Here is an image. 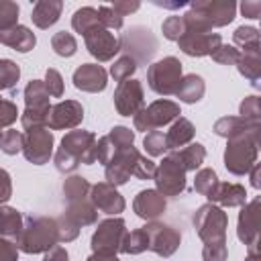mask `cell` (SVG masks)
Masks as SVG:
<instances>
[{
    "mask_svg": "<svg viewBox=\"0 0 261 261\" xmlns=\"http://www.w3.org/2000/svg\"><path fill=\"white\" fill-rule=\"evenodd\" d=\"M206 94V84L202 80V75L198 73H188V75H181L179 80V86L175 90L173 96L179 98V102H186V104H196L204 98Z\"/></svg>",
    "mask_w": 261,
    "mask_h": 261,
    "instance_id": "obj_27",
    "label": "cell"
},
{
    "mask_svg": "<svg viewBox=\"0 0 261 261\" xmlns=\"http://www.w3.org/2000/svg\"><path fill=\"white\" fill-rule=\"evenodd\" d=\"M86 261H118L116 255H102V253H92Z\"/></svg>",
    "mask_w": 261,
    "mask_h": 261,
    "instance_id": "obj_58",
    "label": "cell"
},
{
    "mask_svg": "<svg viewBox=\"0 0 261 261\" xmlns=\"http://www.w3.org/2000/svg\"><path fill=\"white\" fill-rule=\"evenodd\" d=\"M114 108L120 116H135L141 108H145V92L143 84L135 77L124 80L114 90Z\"/></svg>",
    "mask_w": 261,
    "mask_h": 261,
    "instance_id": "obj_15",
    "label": "cell"
},
{
    "mask_svg": "<svg viewBox=\"0 0 261 261\" xmlns=\"http://www.w3.org/2000/svg\"><path fill=\"white\" fill-rule=\"evenodd\" d=\"M232 43L234 47H241V53H261V43H259V31L255 27L241 24L232 33Z\"/></svg>",
    "mask_w": 261,
    "mask_h": 261,
    "instance_id": "obj_32",
    "label": "cell"
},
{
    "mask_svg": "<svg viewBox=\"0 0 261 261\" xmlns=\"http://www.w3.org/2000/svg\"><path fill=\"white\" fill-rule=\"evenodd\" d=\"M245 261H261L259 241H255V243H251V245L247 247V257H245Z\"/></svg>",
    "mask_w": 261,
    "mask_h": 261,
    "instance_id": "obj_55",
    "label": "cell"
},
{
    "mask_svg": "<svg viewBox=\"0 0 261 261\" xmlns=\"http://www.w3.org/2000/svg\"><path fill=\"white\" fill-rule=\"evenodd\" d=\"M49 92L43 84V80H31L24 86V112L20 114L22 128H39L47 126V116H49Z\"/></svg>",
    "mask_w": 261,
    "mask_h": 261,
    "instance_id": "obj_8",
    "label": "cell"
},
{
    "mask_svg": "<svg viewBox=\"0 0 261 261\" xmlns=\"http://www.w3.org/2000/svg\"><path fill=\"white\" fill-rule=\"evenodd\" d=\"M90 188L92 184L84 175H69L63 181V196H65L67 208L61 214H65L80 228L92 226L98 222V210L90 200Z\"/></svg>",
    "mask_w": 261,
    "mask_h": 261,
    "instance_id": "obj_4",
    "label": "cell"
},
{
    "mask_svg": "<svg viewBox=\"0 0 261 261\" xmlns=\"http://www.w3.org/2000/svg\"><path fill=\"white\" fill-rule=\"evenodd\" d=\"M51 49L59 55V57H73L77 51V41L71 33L67 31H59L51 37Z\"/></svg>",
    "mask_w": 261,
    "mask_h": 261,
    "instance_id": "obj_37",
    "label": "cell"
},
{
    "mask_svg": "<svg viewBox=\"0 0 261 261\" xmlns=\"http://www.w3.org/2000/svg\"><path fill=\"white\" fill-rule=\"evenodd\" d=\"M53 145H55V139L47 126L29 128L22 133V155L33 165L49 163L53 155Z\"/></svg>",
    "mask_w": 261,
    "mask_h": 261,
    "instance_id": "obj_13",
    "label": "cell"
},
{
    "mask_svg": "<svg viewBox=\"0 0 261 261\" xmlns=\"http://www.w3.org/2000/svg\"><path fill=\"white\" fill-rule=\"evenodd\" d=\"M196 135V126L192 124V120L179 116L171 122L169 130L165 133V141H167V149H184L186 145H190L194 141Z\"/></svg>",
    "mask_w": 261,
    "mask_h": 261,
    "instance_id": "obj_26",
    "label": "cell"
},
{
    "mask_svg": "<svg viewBox=\"0 0 261 261\" xmlns=\"http://www.w3.org/2000/svg\"><path fill=\"white\" fill-rule=\"evenodd\" d=\"M61 10H63V2L61 0H39L35 2L33 6V12H31V20L37 29H49L53 27L59 16H61Z\"/></svg>",
    "mask_w": 261,
    "mask_h": 261,
    "instance_id": "obj_25",
    "label": "cell"
},
{
    "mask_svg": "<svg viewBox=\"0 0 261 261\" xmlns=\"http://www.w3.org/2000/svg\"><path fill=\"white\" fill-rule=\"evenodd\" d=\"M257 126H261V124L247 122V120L241 118V116H222V118H218V120L214 122L212 130H214L218 137H222V139H230V137H237V135H241V133H245V130H249V128H257Z\"/></svg>",
    "mask_w": 261,
    "mask_h": 261,
    "instance_id": "obj_29",
    "label": "cell"
},
{
    "mask_svg": "<svg viewBox=\"0 0 261 261\" xmlns=\"http://www.w3.org/2000/svg\"><path fill=\"white\" fill-rule=\"evenodd\" d=\"M175 155H177V159L186 171H196V169H200V165L206 159V149L202 143H190L184 149L175 151Z\"/></svg>",
    "mask_w": 261,
    "mask_h": 261,
    "instance_id": "obj_33",
    "label": "cell"
},
{
    "mask_svg": "<svg viewBox=\"0 0 261 261\" xmlns=\"http://www.w3.org/2000/svg\"><path fill=\"white\" fill-rule=\"evenodd\" d=\"M149 237V251H153L159 257H171L181 243V232L173 228L167 222L161 220H151L143 226Z\"/></svg>",
    "mask_w": 261,
    "mask_h": 261,
    "instance_id": "obj_14",
    "label": "cell"
},
{
    "mask_svg": "<svg viewBox=\"0 0 261 261\" xmlns=\"http://www.w3.org/2000/svg\"><path fill=\"white\" fill-rule=\"evenodd\" d=\"M43 84H45L49 96H53V98H61V96H63V77H61V73H59L55 67H49V69L45 71Z\"/></svg>",
    "mask_w": 261,
    "mask_h": 261,
    "instance_id": "obj_47",
    "label": "cell"
},
{
    "mask_svg": "<svg viewBox=\"0 0 261 261\" xmlns=\"http://www.w3.org/2000/svg\"><path fill=\"white\" fill-rule=\"evenodd\" d=\"M210 204H216L220 208H241L247 204V190L241 184L220 181L214 196L210 198Z\"/></svg>",
    "mask_w": 261,
    "mask_h": 261,
    "instance_id": "obj_23",
    "label": "cell"
},
{
    "mask_svg": "<svg viewBox=\"0 0 261 261\" xmlns=\"http://www.w3.org/2000/svg\"><path fill=\"white\" fill-rule=\"evenodd\" d=\"M0 151L4 155H16L22 151V133L16 128H6L0 133Z\"/></svg>",
    "mask_w": 261,
    "mask_h": 261,
    "instance_id": "obj_39",
    "label": "cell"
},
{
    "mask_svg": "<svg viewBox=\"0 0 261 261\" xmlns=\"http://www.w3.org/2000/svg\"><path fill=\"white\" fill-rule=\"evenodd\" d=\"M145 251H149V237H147V230L143 226L124 234L120 253H124V255H141Z\"/></svg>",
    "mask_w": 261,
    "mask_h": 261,
    "instance_id": "obj_35",
    "label": "cell"
},
{
    "mask_svg": "<svg viewBox=\"0 0 261 261\" xmlns=\"http://www.w3.org/2000/svg\"><path fill=\"white\" fill-rule=\"evenodd\" d=\"M259 130L249 128L237 137L226 139V149H224V167L232 175H247L251 167L257 163L259 157Z\"/></svg>",
    "mask_w": 261,
    "mask_h": 261,
    "instance_id": "obj_6",
    "label": "cell"
},
{
    "mask_svg": "<svg viewBox=\"0 0 261 261\" xmlns=\"http://www.w3.org/2000/svg\"><path fill=\"white\" fill-rule=\"evenodd\" d=\"M120 51L124 55H128L137 65H147L151 63V59L155 57L157 53V37L151 33V29L147 27H141V24H135L130 29H126L120 39Z\"/></svg>",
    "mask_w": 261,
    "mask_h": 261,
    "instance_id": "obj_7",
    "label": "cell"
},
{
    "mask_svg": "<svg viewBox=\"0 0 261 261\" xmlns=\"http://www.w3.org/2000/svg\"><path fill=\"white\" fill-rule=\"evenodd\" d=\"M165 208H167V202L157 190H141L133 200L135 214L147 222L157 220L165 212Z\"/></svg>",
    "mask_w": 261,
    "mask_h": 261,
    "instance_id": "obj_22",
    "label": "cell"
},
{
    "mask_svg": "<svg viewBox=\"0 0 261 261\" xmlns=\"http://www.w3.org/2000/svg\"><path fill=\"white\" fill-rule=\"evenodd\" d=\"M106 137L114 149H126V147L135 145V130H130L128 126H122V124L112 126Z\"/></svg>",
    "mask_w": 261,
    "mask_h": 261,
    "instance_id": "obj_42",
    "label": "cell"
},
{
    "mask_svg": "<svg viewBox=\"0 0 261 261\" xmlns=\"http://www.w3.org/2000/svg\"><path fill=\"white\" fill-rule=\"evenodd\" d=\"M137 63L128 57V55H120L118 59H114V63L110 65V75L120 84V82H124V80H130L133 77V73L137 71Z\"/></svg>",
    "mask_w": 261,
    "mask_h": 261,
    "instance_id": "obj_40",
    "label": "cell"
},
{
    "mask_svg": "<svg viewBox=\"0 0 261 261\" xmlns=\"http://www.w3.org/2000/svg\"><path fill=\"white\" fill-rule=\"evenodd\" d=\"M84 41H86L88 53L98 61H112L114 55L120 51L118 37H114V33L104 27H98L92 33H88Z\"/></svg>",
    "mask_w": 261,
    "mask_h": 261,
    "instance_id": "obj_18",
    "label": "cell"
},
{
    "mask_svg": "<svg viewBox=\"0 0 261 261\" xmlns=\"http://www.w3.org/2000/svg\"><path fill=\"white\" fill-rule=\"evenodd\" d=\"M181 110H179V104L173 102V100H167V98H159L155 102H151L149 106L141 108L135 116H133V124H135V130H143V133H151V130H157L165 124H171L175 118H179Z\"/></svg>",
    "mask_w": 261,
    "mask_h": 261,
    "instance_id": "obj_10",
    "label": "cell"
},
{
    "mask_svg": "<svg viewBox=\"0 0 261 261\" xmlns=\"http://www.w3.org/2000/svg\"><path fill=\"white\" fill-rule=\"evenodd\" d=\"M241 12H243V16L255 20V18L261 16V2H257V0H245L241 4Z\"/></svg>",
    "mask_w": 261,
    "mask_h": 261,
    "instance_id": "obj_52",
    "label": "cell"
},
{
    "mask_svg": "<svg viewBox=\"0 0 261 261\" xmlns=\"http://www.w3.org/2000/svg\"><path fill=\"white\" fill-rule=\"evenodd\" d=\"M186 169L179 163L175 151H171L169 155H165L161 159V163L155 167V190L163 196V198H175L186 190Z\"/></svg>",
    "mask_w": 261,
    "mask_h": 261,
    "instance_id": "obj_11",
    "label": "cell"
},
{
    "mask_svg": "<svg viewBox=\"0 0 261 261\" xmlns=\"http://www.w3.org/2000/svg\"><path fill=\"white\" fill-rule=\"evenodd\" d=\"M234 65H237L239 73L245 80L251 82L253 88L261 86V59H259V53H241Z\"/></svg>",
    "mask_w": 261,
    "mask_h": 261,
    "instance_id": "obj_30",
    "label": "cell"
},
{
    "mask_svg": "<svg viewBox=\"0 0 261 261\" xmlns=\"http://www.w3.org/2000/svg\"><path fill=\"white\" fill-rule=\"evenodd\" d=\"M12 198V177L6 169L0 167V206H4Z\"/></svg>",
    "mask_w": 261,
    "mask_h": 261,
    "instance_id": "obj_51",
    "label": "cell"
},
{
    "mask_svg": "<svg viewBox=\"0 0 261 261\" xmlns=\"http://www.w3.org/2000/svg\"><path fill=\"white\" fill-rule=\"evenodd\" d=\"M143 149L151 157H163L169 151L167 149V141H165V133L163 130H151V133H147L145 139H143Z\"/></svg>",
    "mask_w": 261,
    "mask_h": 261,
    "instance_id": "obj_38",
    "label": "cell"
},
{
    "mask_svg": "<svg viewBox=\"0 0 261 261\" xmlns=\"http://www.w3.org/2000/svg\"><path fill=\"white\" fill-rule=\"evenodd\" d=\"M112 8H114L120 16H126V14H130V12H137V10L141 8V4H139V2H130V0H116V2H112Z\"/></svg>",
    "mask_w": 261,
    "mask_h": 261,
    "instance_id": "obj_53",
    "label": "cell"
},
{
    "mask_svg": "<svg viewBox=\"0 0 261 261\" xmlns=\"http://www.w3.org/2000/svg\"><path fill=\"white\" fill-rule=\"evenodd\" d=\"M98 161V137L92 130L73 128L65 133L55 151L53 163L59 173H71L82 165H92Z\"/></svg>",
    "mask_w": 261,
    "mask_h": 261,
    "instance_id": "obj_2",
    "label": "cell"
},
{
    "mask_svg": "<svg viewBox=\"0 0 261 261\" xmlns=\"http://www.w3.org/2000/svg\"><path fill=\"white\" fill-rule=\"evenodd\" d=\"M71 82L77 90L82 92H88V94H98L102 90H106V84H108V71L98 65V63H82L73 75H71Z\"/></svg>",
    "mask_w": 261,
    "mask_h": 261,
    "instance_id": "obj_20",
    "label": "cell"
},
{
    "mask_svg": "<svg viewBox=\"0 0 261 261\" xmlns=\"http://www.w3.org/2000/svg\"><path fill=\"white\" fill-rule=\"evenodd\" d=\"M84 120V106L77 100H61L49 108V130H73Z\"/></svg>",
    "mask_w": 261,
    "mask_h": 261,
    "instance_id": "obj_17",
    "label": "cell"
},
{
    "mask_svg": "<svg viewBox=\"0 0 261 261\" xmlns=\"http://www.w3.org/2000/svg\"><path fill=\"white\" fill-rule=\"evenodd\" d=\"M220 45H222V37L218 33H212V31H190V29H186V33L177 41V47L190 57L212 55Z\"/></svg>",
    "mask_w": 261,
    "mask_h": 261,
    "instance_id": "obj_16",
    "label": "cell"
},
{
    "mask_svg": "<svg viewBox=\"0 0 261 261\" xmlns=\"http://www.w3.org/2000/svg\"><path fill=\"white\" fill-rule=\"evenodd\" d=\"M0 261H18V247L14 241L0 237Z\"/></svg>",
    "mask_w": 261,
    "mask_h": 261,
    "instance_id": "obj_50",
    "label": "cell"
},
{
    "mask_svg": "<svg viewBox=\"0 0 261 261\" xmlns=\"http://www.w3.org/2000/svg\"><path fill=\"white\" fill-rule=\"evenodd\" d=\"M184 16V24L190 31H212L226 27L237 16V4L232 0H194Z\"/></svg>",
    "mask_w": 261,
    "mask_h": 261,
    "instance_id": "obj_3",
    "label": "cell"
},
{
    "mask_svg": "<svg viewBox=\"0 0 261 261\" xmlns=\"http://www.w3.org/2000/svg\"><path fill=\"white\" fill-rule=\"evenodd\" d=\"M24 224V216L12 206H0V237L16 241Z\"/></svg>",
    "mask_w": 261,
    "mask_h": 261,
    "instance_id": "obj_28",
    "label": "cell"
},
{
    "mask_svg": "<svg viewBox=\"0 0 261 261\" xmlns=\"http://www.w3.org/2000/svg\"><path fill=\"white\" fill-rule=\"evenodd\" d=\"M20 80V65L12 59H0V92H14Z\"/></svg>",
    "mask_w": 261,
    "mask_h": 261,
    "instance_id": "obj_36",
    "label": "cell"
},
{
    "mask_svg": "<svg viewBox=\"0 0 261 261\" xmlns=\"http://www.w3.org/2000/svg\"><path fill=\"white\" fill-rule=\"evenodd\" d=\"M181 61L177 57H163L149 65L147 69V84L159 96H173L179 80H181Z\"/></svg>",
    "mask_w": 261,
    "mask_h": 261,
    "instance_id": "obj_9",
    "label": "cell"
},
{
    "mask_svg": "<svg viewBox=\"0 0 261 261\" xmlns=\"http://www.w3.org/2000/svg\"><path fill=\"white\" fill-rule=\"evenodd\" d=\"M67 259H69L67 251L63 247H59V245H55L53 249H49L45 253V257H43V261H67Z\"/></svg>",
    "mask_w": 261,
    "mask_h": 261,
    "instance_id": "obj_54",
    "label": "cell"
},
{
    "mask_svg": "<svg viewBox=\"0 0 261 261\" xmlns=\"http://www.w3.org/2000/svg\"><path fill=\"white\" fill-rule=\"evenodd\" d=\"M196 234L202 239V259L204 261H226L228 247H226V228H228V214L224 208L216 204H202L192 218Z\"/></svg>",
    "mask_w": 261,
    "mask_h": 261,
    "instance_id": "obj_1",
    "label": "cell"
},
{
    "mask_svg": "<svg viewBox=\"0 0 261 261\" xmlns=\"http://www.w3.org/2000/svg\"><path fill=\"white\" fill-rule=\"evenodd\" d=\"M14 243L18 247V251H22L27 255L47 253L49 249H53L59 243L57 220L51 216H39V214L24 216L22 230Z\"/></svg>",
    "mask_w": 261,
    "mask_h": 261,
    "instance_id": "obj_5",
    "label": "cell"
},
{
    "mask_svg": "<svg viewBox=\"0 0 261 261\" xmlns=\"http://www.w3.org/2000/svg\"><path fill=\"white\" fill-rule=\"evenodd\" d=\"M239 55H241V51H239L234 45L222 43L210 57H212V61H216L218 65H234L237 59H239Z\"/></svg>",
    "mask_w": 261,
    "mask_h": 261,
    "instance_id": "obj_46",
    "label": "cell"
},
{
    "mask_svg": "<svg viewBox=\"0 0 261 261\" xmlns=\"http://www.w3.org/2000/svg\"><path fill=\"white\" fill-rule=\"evenodd\" d=\"M98 27H102L100 20H98V10L92 8V6H82L71 16V29L75 33H80L82 37H86L88 33H92Z\"/></svg>",
    "mask_w": 261,
    "mask_h": 261,
    "instance_id": "obj_31",
    "label": "cell"
},
{
    "mask_svg": "<svg viewBox=\"0 0 261 261\" xmlns=\"http://www.w3.org/2000/svg\"><path fill=\"white\" fill-rule=\"evenodd\" d=\"M239 116L247 122L261 124V100L259 96H247L239 106Z\"/></svg>",
    "mask_w": 261,
    "mask_h": 261,
    "instance_id": "obj_41",
    "label": "cell"
},
{
    "mask_svg": "<svg viewBox=\"0 0 261 261\" xmlns=\"http://www.w3.org/2000/svg\"><path fill=\"white\" fill-rule=\"evenodd\" d=\"M155 6H161V8H169V10H175V8H181L186 6L188 2L186 0H175V2H159V0H153Z\"/></svg>",
    "mask_w": 261,
    "mask_h": 261,
    "instance_id": "obj_56",
    "label": "cell"
},
{
    "mask_svg": "<svg viewBox=\"0 0 261 261\" xmlns=\"http://www.w3.org/2000/svg\"><path fill=\"white\" fill-rule=\"evenodd\" d=\"M18 108L12 100H2L0 98V128H10L16 118H18Z\"/></svg>",
    "mask_w": 261,
    "mask_h": 261,
    "instance_id": "obj_49",
    "label": "cell"
},
{
    "mask_svg": "<svg viewBox=\"0 0 261 261\" xmlns=\"http://www.w3.org/2000/svg\"><path fill=\"white\" fill-rule=\"evenodd\" d=\"M249 177H251V186H253L255 190H259V188H261V181H259V163H255V165L251 167Z\"/></svg>",
    "mask_w": 261,
    "mask_h": 261,
    "instance_id": "obj_57",
    "label": "cell"
},
{
    "mask_svg": "<svg viewBox=\"0 0 261 261\" xmlns=\"http://www.w3.org/2000/svg\"><path fill=\"white\" fill-rule=\"evenodd\" d=\"M124 234H126V222L120 216H110L106 220H100L90 241L92 253H102V255L120 253Z\"/></svg>",
    "mask_w": 261,
    "mask_h": 261,
    "instance_id": "obj_12",
    "label": "cell"
},
{
    "mask_svg": "<svg viewBox=\"0 0 261 261\" xmlns=\"http://www.w3.org/2000/svg\"><path fill=\"white\" fill-rule=\"evenodd\" d=\"M259 206H261V198L257 196L251 202H247L245 206H241V212H239L237 237L247 247L251 243L259 241Z\"/></svg>",
    "mask_w": 261,
    "mask_h": 261,
    "instance_id": "obj_21",
    "label": "cell"
},
{
    "mask_svg": "<svg viewBox=\"0 0 261 261\" xmlns=\"http://www.w3.org/2000/svg\"><path fill=\"white\" fill-rule=\"evenodd\" d=\"M0 43L10 47V49H14V51H18V53H29L37 45V37L29 27L16 24V27L0 33Z\"/></svg>",
    "mask_w": 261,
    "mask_h": 261,
    "instance_id": "obj_24",
    "label": "cell"
},
{
    "mask_svg": "<svg viewBox=\"0 0 261 261\" xmlns=\"http://www.w3.org/2000/svg\"><path fill=\"white\" fill-rule=\"evenodd\" d=\"M98 10V20H100V24L104 27V29H108V31H118V29H122V16L112 8V6H100V8H96Z\"/></svg>",
    "mask_w": 261,
    "mask_h": 261,
    "instance_id": "obj_45",
    "label": "cell"
},
{
    "mask_svg": "<svg viewBox=\"0 0 261 261\" xmlns=\"http://www.w3.org/2000/svg\"><path fill=\"white\" fill-rule=\"evenodd\" d=\"M90 200H92V204H94L96 210H100V212H104L108 216H118L120 212H124V206H126L124 198L108 181L92 184V188H90Z\"/></svg>",
    "mask_w": 261,
    "mask_h": 261,
    "instance_id": "obj_19",
    "label": "cell"
},
{
    "mask_svg": "<svg viewBox=\"0 0 261 261\" xmlns=\"http://www.w3.org/2000/svg\"><path fill=\"white\" fill-rule=\"evenodd\" d=\"M57 220V234H59V243H69V241H73V239H77V234H80V226L77 224H73L65 214H61L59 218H55Z\"/></svg>",
    "mask_w": 261,
    "mask_h": 261,
    "instance_id": "obj_48",
    "label": "cell"
},
{
    "mask_svg": "<svg viewBox=\"0 0 261 261\" xmlns=\"http://www.w3.org/2000/svg\"><path fill=\"white\" fill-rule=\"evenodd\" d=\"M161 33H163V37L167 39V41H179V37L186 33V24H184V16H177V14H173V16H167L165 20H163V24H161Z\"/></svg>",
    "mask_w": 261,
    "mask_h": 261,
    "instance_id": "obj_44",
    "label": "cell"
},
{
    "mask_svg": "<svg viewBox=\"0 0 261 261\" xmlns=\"http://www.w3.org/2000/svg\"><path fill=\"white\" fill-rule=\"evenodd\" d=\"M18 4L12 0H0V33L18 24Z\"/></svg>",
    "mask_w": 261,
    "mask_h": 261,
    "instance_id": "obj_43",
    "label": "cell"
},
{
    "mask_svg": "<svg viewBox=\"0 0 261 261\" xmlns=\"http://www.w3.org/2000/svg\"><path fill=\"white\" fill-rule=\"evenodd\" d=\"M218 184H220V181H218V175H216V171H214L212 167H202V169L196 171L194 190H196L200 196H204L208 202H210V198L214 196Z\"/></svg>",
    "mask_w": 261,
    "mask_h": 261,
    "instance_id": "obj_34",
    "label": "cell"
}]
</instances>
